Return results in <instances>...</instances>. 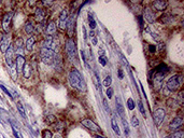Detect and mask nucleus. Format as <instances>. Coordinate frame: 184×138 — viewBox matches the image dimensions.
<instances>
[{"label":"nucleus","mask_w":184,"mask_h":138,"mask_svg":"<svg viewBox=\"0 0 184 138\" xmlns=\"http://www.w3.org/2000/svg\"><path fill=\"white\" fill-rule=\"evenodd\" d=\"M69 82H70L71 86L76 89V90L81 91V92H86L85 80L78 69H72L69 72Z\"/></svg>","instance_id":"obj_1"},{"label":"nucleus","mask_w":184,"mask_h":138,"mask_svg":"<svg viewBox=\"0 0 184 138\" xmlns=\"http://www.w3.org/2000/svg\"><path fill=\"white\" fill-rule=\"evenodd\" d=\"M66 54L68 56L69 61L74 64L78 63V52H77V46H76V43L71 38H69L66 42Z\"/></svg>","instance_id":"obj_2"},{"label":"nucleus","mask_w":184,"mask_h":138,"mask_svg":"<svg viewBox=\"0 0 184 138\" xmlns=\"http://www.w3.org/2000/svg\"><path fill=\"white\" fill-rule=\"evenodd\" d=\"M40 56H41V59L42 62L46 65H51L54 61V56H55V52L54 50H51V49H46L44 46L41 48L40 50Z\"/></svg>","instance_id":"obj_3"},{"label":"nucleus","mask_w":184,"mask_h":138,"mask_svg":"<svg viewBox=\"0 0 184 138\" xmlns=\"http://www.w3.org/2000/svg\"><path fill=\"white\" fill-rule=\"evenodd\" d=\"M181 82H182L181 76L176 75V76H172L171 78L168 79L166 87H167L170 92H176V91L179 90V87H180V85H181Z\"/></svg>","instance_id":"obj_4"},{"label":"nucleus","mask_w":184,"mask_h":138,"mask_svg":"<svg viewBox=\"0 0 184 138\" xmlns=\"http://www.w3.org/2000/svg\"><path fill=\"white\" fill-rule=\"evenodd\" d=\"M81 123H82V125H84L86 128L93 131V132L101 133V128H100L99 125H97V124L95 123L93 120H91V119H83L82 121H81Z\"/></svg>","instance_id":"obj_5"},{"label":"nucleus","mask_w":184,"mask_h":138,"mask_svg":"<svg viewBox=\"0 0 184 138\" xmlns=\"http://www.w3.org/2000/svg\"><path fill=\"white\" fill-rule=\"evenodd\" d=\"M14 53H15V51H14V49L12 48V46H10L8 51L4 53V58H6L7 65H8L9 67H11V68H13L15 66Z\"/></svg>","instance_id":"obj_6"},{"label":"nucleus","mask_w":184,"mask_h":138,"mask_svg":"<svg viewBox=\"0 0 184 138\" xmlns=\"http://www.w3.org/2000/svg\"><path fill=\"white\" fill-rule=\"evenodd\" d=\"M12 17H13V13H12V12H7V13H4V14H3V17H2V29L6 31V32H9V31H10Z\"/></svg>","instance_id":"obj_7"},{"label":"nucleus","mask_w":184,"mask_h":138,"mask_svg":"<svg viewBox=\"0 0 184 138\" xmlns=\"http://www.w3.org/2000/svg\"><path fill=\"white\" fill-rule=\"evenodd\" d=\"M164 118H165V110L161 109V108H157L153 112V120H154V123H155L156 126H159L163 121H164Z\"/></svg>","instance_id":"obj_8"},{"label":"nucleus","mask_w":184,"mask_h":138,"mask_svg":"<svg viewBox=\"0 0 184 138\" xmlns=\"http://www.w3.org/2000/svg\"><path fill=\"white\" fill-rule=\"evenodd\" d=\"M68 12L66 10H62L58 16V27L60 30H65L67 28V23H68Z\"/></svg>","instance_id":"obj_9"},{"label":"nucleus","mask_w":184,"mask_h":138,"mask_svg":"<svg viewBox=\"0 0 184 138\" xmlns=\"http://www.w3.org/2000/svg\"><path fill=\"white\" fill-rule=\"evenodd\" d=\"M143 17H144L145 21H147V23H150V24H152V23H154L156 21L155 13H154V12L152 11V9H150V8L144 9V11H143Z\"/></svg>","instance_id":"obj_10"},{"label":"nucleus","mask_w":184,"mask_h":138,"mask_svg":"<svg viewBox=\"0 0 184 138\" xmlns=\"http://www.w3.org/2000/svg\"><path fill=\"white\" fill-rule=\"evenodd\" d=\"M182 124H183V119L180 118V117H177L172 120V121L170 122L169 124V130L170 131H176L178 128L182 126Z\"/></svg>","instance_id":"obj_11"},{"label":"nucleus","mask_w":184,"mask_h":138,"mask_svg":"<svg viewBox=\"0 0 184 138\" xmlns=\"http://www.w3.org/2000/svg\"><path fill=\"white\" fill-rule=\"evenodd\" d=\"M11 37L10 36H7L4 37L2 39V41H1V43H0V50H1V52L2 53H6L7 51L9 50V48L11 46Z\"/></svg>","instance_id":"obj_12"},{"label":"nucleus","mask_w":184,"mask_h":138,"mask_svg":"<svg viewBox=\"0 0 184 138\" xmlns=\"http://www.w3.org/2000/svg\"><path fill=\"white\" fill-rule=\"evenodd\" d=\"M26 64V61H25V57L23 55H18L15 59V65H16V70H17V73H21L23 71V68Z\"/></svg>","instance_id":"obj_13"},{"label":"nucleus","mask_w":184,"mask_h":138,"mask_svg":"<svg viewBox=\"0 0 184 138\" xmlns=\"http://www.w3.org/2000/svg\"><path fill=\"white\" fill-rule=\"evenodd\" d=\"M152 4H153L154 9H156L157 11H165L168 7V2L164 1V0H155Z\"/></svg>","instance_id":"obj_14"},{"label":"nucleus","mask_w":184,"mask_h":138,"mask_svg":"<svg viewBox=\"0 0 184 138\" xmlns=\"http://www.w3.org/2000/svg\"><path fill=\"white\" fill-rule=\"evenodd\" d=\"M45 18V11L42 8H37L34 12V20L38 23H42Z\"/></svg>","instance_id":"obj_15"},{"label":"nucleus","mask_w":184,"mask_h":138,"mask_svg":"<svg viewBox=\"0 0 184 138\" xmlns=\"http://www.w3.org/2000/svg\"><path fill=\"white\" fill-rule=\"evenodd\" d=\"M56 29H57V26H56V24H55V22L50 21L48 24V26H46L45 34L48 35V36L53 37V35H55V32H56Z\"/></svg>","instance_id":"obj_16"},{"label":"nucleus","mask_w":184,"mask_h":138,"mask_svg":"<svg viewBox=\"0 0 184 138\" xmlns=\"http://www.w3.org/2000/svg\"><path fill=\"white\" fill-rule=\"evenodd\" d=\"M34 42H36V37L34 36L29 37L28 40L26 41V50H27V51H32Z\"/></svg>","instance_id":"obj_17"},{"label":"nucleus","mask_w":184,"mask_h":138,"mask_svg":"<svg viewBox=\"0 0 184 138\" xmlns=\"http://www.w3.org/2000/svg\"><path fill=\"white\" fill-rule=\"evenodd\" d=\"M116 111H117L119 116L121 117L122 120L123 119H125V109H124V107H123V105L121 104L119 98H117V104H116Z\"/></svg>","instance_id":"obj_18"},{"label":"nucleus","mask_w":184,"mask_h":138,"mask_svg":"<svg viewBox=\"0 0 184 138\" xmlns=\"http://www.w3.org/2000/svg\"><path fill=\"white\" fill-rule=\"evenodd\" d=\"M43 46L46 49H51V50H54V39L53 37L51 36H48L46 37L45 41H44V44H43Z\"/></svg>","instance_id":"obj_19"},{"label":"nucleus","mask_w":184,"mask_h":138,"mask_svg":"<svg viewBox=\"0 0 184 138\" xmlns=\"http://www.w3.org/2000/svg\"><path fill=\"white\" fill-rule=\"evenodd\" d=\"M73 28H74V17L72 16V18H70V20L68 18V23H67V28L66 29H68V36L71 37V35L73 32Z\"/></svg>","instance_id":"obj_20"},{"label":"nucleus","mask_w":184,"mask_h":138,"mask_svg":"<svg viewBox=\"0 0 184 138\" xmlns=\"http://www.w3.org/2000/svg\"><path fill=\"white\" fill-rule=\"evenodd\" d=\"M23 75L25 78H30L31 76V66L29 65V64H25V66H24L23 68Z\"/></svg>","instance_id":"obj_21"},{"label":"nucleus","mask_w":184,"mask_h":138,"mask_svg":"<svg viewBox=\"0 0 184 138\" xmlns=\"http://www.w3.org/2000/svg\"><path fill=\"white\" fill-rule=\"evenodd\" d=\"M34 24L31 22H27L26 23V25H25V32L27 35H31L32 32H34Z\"/></svg>","instance_id":"obj_22"},{"label":"nucleus","mask_w":184,"mask_h":138,"mask_svg":"<svg viewBox=\"0 0 184 138\" xmlns=\"http://www.w3.org/2000/svg\"><path fill=\"white\" fill-rule=\"evenodd\" d=\"M111 125H112V130L115 132V134L116 135H121V131H119V125H117V123H116V121H115V119L114 118H112V120H111Z\"/></svg>","instance_id":"obj_23"},{"label":"nucleus","mask_w":184,"mask_h":138,"mask_svg":"<svg viewBox=\"0 0 184 138\" xmlns=\"http://www.w3.org/2000/svg\"><path fill=\"white\" fill-rule=\"evenodd\" d=\"M22 48H23V39L18 38L15 42V49H16V53H22Z\"/></svg>","instance_id":"obj_24"},{"label":"nucleus","mask_w":184,"mask_h":138,"mask_svg":"<svg viewBox=\"0 0 184 138\" xmlns=\"http://www.w3.org/2000/svg\"><path fill=\"white\" fill-rule=\"evenodd\" d=\"M184 133L183 131H177V132L172 133L170 136H167V138H183Z\"/></svg>","instance_id":"obj_25"},{"label":"nucleus","mask_w":184,"mask_h":138,"mask_svg":"<svg viewBox=\"0 0 184 138\" xmlns=\"http://www.w3.org/2000/svg\"><path fill=\"white\" fill-rule=\"evenodd\" d=\"M88 23H89V27H91L92 30H94V29L96 28V26H97L96 21L94 20V17L92 16L91 14H88Z\"/></svg>","instance_id":"obj_26"},{"label":"nucleus","mask_w":184,"mask_h":138,"mask_svg":"<svg viewBox=\"0 0 184 138\" xmlns=\"http://www.w3.org/2000/svg\"><path fill=\"white\" fill-rule=\"evenodd\" d=\"M16 107H17V110H18V112L22 114V117L23 118H26V112H25V109H24V107H23V105H22V103L21 102H18L16 104Z\"/></svg>","instance_id":"obj_27"},{"label":"nucleus","mask_w":184,"mask_h":138,"mask_svg":"<svg viewBox=\"0 0 184 138\" xmlns=\"http://www.w3.org/2000/svg\"><path fill=\"white\" fill-rule=\"evenodd\" d=\"M122 124H123L124 130H125V135L128 136V135H129V126H128V123H127V121H126V119H123V120H122Z\"/></svg>","instance_id":"obj_28"},{"label":"nucleus","mask_w":184,"mask_h":138,"mask_svg":"<svg viewBox=\"0 0 184 138\" xmlns=\"http://www.w3.org/2000/svg\"><path fill=\"white\" fill-rule=\"evenodd\" d=\"M111 83H112V78H111L110 76H108L107 78L103 80V86H106V89H108V87H110Z\"/></svg>","instance_id":"obj_29"},{"label":"nucleus","mask_w":184,"mask_h":138,"mask_svg":"<svg viewBox=\"0 0 184 138\" xmlns=\"http://www.w3.org/2000/svg\"><path fill=\"white\" fill-rule=\"evenodd\" d=\"M127 105H128V108H129V110H133V109H135V107H136V104H135V102H133V98H128Z\"/></svg>","instance_id":"obj_30"},{"label":"nucleus","mask_w":184,"mask_h":138,"mask_svg":"<svg viewBox=\"0 0 184 138\" xmlns=\"http://www.w3.org/2000/svg\"><path fill=\"white\" fill-rule=\"evenodd\" d=\"M42 138H53L51 131H48V130H44V131H43V133H42Z\"/></svg>","instance_id":"obj_31"},{"label":"nucleus","mask_w":184,"mask_h":138,"mask_svg":"<svg viewBox=\"0 0 184 138\" xmlns=\"http://www.w3.org/2000/svg\"><path fill=\"white\" fill-rule=\"evenodd\" d=\"M131 124H133V127L139 126V121H138V119H137L136 116H133V117H131Z\"/></svg>","instance_id":"obj_32"},{"label":"nucleus","mask_w":184,"mask_h":138,"mask_svg":"<svg viewBox=\"0 0 184 138\" xmlns=\"http://www.w3.org/2000/svg\"><path fill=\"white\" fill-rule=\"evenodd\" d=\"M89 37L92 38V42H93V44L96 45L97 43H98V40H97L96 36H95V34H94L93 31H91V32H89Z\"/></svg>","instance_id":"obj_33"},{"label":"nucleus","mask_w":184,"mask_h":138,"mask_svg":"<svg viewBox=\"0 0 184 138\" xmlns=\"http://www.w3.org/2000/svg\"><path fill=\"white\" fill-rule=\"evenodd\" d=\"M138 106H139V110H140V112L143 114V117H145V110H144V107H143V104H142L141 100H139Z\"/></svg>","instance_id":"obj_34"},{"label":"nucleus","mask_w":184,"mask_h":138,"mask_svg":"<svg viewBox=\"0 0 184 138\" xmlns=\"http://www.w3.org/2000/svg\"><path fill=\"white\" fill-rule=\"evenodd\" d=\"M112 96H113V89L112 87H108L107 89V97L109 99L112 98Z\"/></svg>","instance_id":"obj_35"},{"label":"nucleus","mask_w":184,"mask_h":138,"mask_svg":"<svg viewBox=\"0 0 184 138\" xmlns=\"http://www.w3.org/2000/svg\"><path fill=\"white\" fill-rule=\"evenodd\" d=\"M0 89H1V90H2L3 92H4V93H6V94H7V95H8V96H10V97H12V94H11V92H10V91H9L8 89H7V87L4 86V85L0 84Z\"/></svg>","instance_id":"obj_36"},{"label":"nucleus","mask_w":184,"mask_h":138,"mask_svg":"<svg viewBox=\"0 0 184 138\" xmlns=\"http://www.w3.org/2000/svg\"><path fill=\"white\" fill-rule=\"evenodd\" d=\"M107 61H108L107 56H99V63L101 64L102 66L107 65Z\"/></svg>","instance_id":"obj_37"},{"label":"nucleus","mask_w":184,"mask_h":138,"mask_svg":"<svg viewBox=\"0 0 184 138\" xmlns=\"http://www.w3.org/2000/svg\"><path fill=\"white\" fill-rule=\"evenodd\" d=\"M46 120H48V124L56 122V118H55L54 116H48V118H46Z\"/></svg>","instance_id":"obj_38"},{"label":"nucleus","mask_w":184,"mask_h":138,"mask_svg":"<svg viewBox=\"0 0 184 138\" xmlns=\"http://www.w3.org/2000/svg\"><path fill=\"white\" fill-rule=\"evenodd\" d=\"M13 134H14V136L16 138H23V136H22V134L21 133H18V131L15 128V127H13Z\"/></svg>","instance_id":"obj_39"},{"label":"nucleus","mask_w":184,"mask_h":138,"mask_svg":"<svg viewBox=\"0 0 184 138\" xmlns=\"http://www.w3.org/2000/svg\"><path fill=\"white\" fill-rule=\"evenodd\" d=\"M119 79H123V78H124L123 72H122V69H119Z\"/></svg>","instance_id":"obj_40"},{"label":"nucleus","mask_w":184,"mask_h":138,"mask_svg":"<svg viewBox=\"0 0 184 138\" xmlns=\"http://www.w3.org/2000/svg\"><path fill=\"white\" fill-rule=\"evenodd\" d=\"M95 138H105V137H102L101 135H97V136H96V137H95Z\"/></svg>","instance_id":"obj_41"},{"label":"nucleus","mask_w":184,"mask_h":138,"mask_svg":"<svg viewBox=\"0 0 184 138\" xmlns=\"http://www.w3.org/2000/svg\"><path fill=\"white\" fill-rule=\"evenodd\" d=\"M55 138H62V137H60V136H56Z\"/></svg>","instance_id":"obj_42"}]
</instances>
